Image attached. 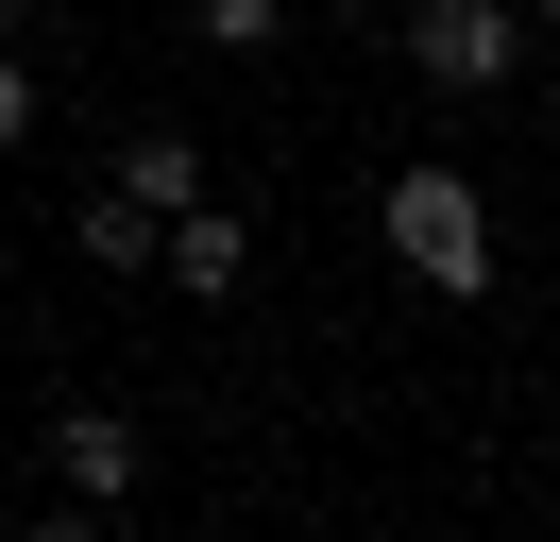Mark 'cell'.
Wrapping results in <instances>:
<instances>
[{
	"instance_id": "obj_1",
	"label": "cell",
	"mask_w": 560,
	"mask_h": 542,
	"mask_svg": "<svg viewBox=\"0 0 560 542\" xmlns=\"http://www.w3.org/2000/svg\"><path fill=\"white\" fill-rule=\"evenodd\" d=\"M374 237H390V271L442 288V305L492 288V203H476V169H458V153H408V169H390V187H374Z\"/></svg>"
},
{
	"instance_id": "obj_2",
	"label": "cell",
	"mask_w": 560,
	"mask_h": 542,
	"mask_svg": "<svg viewBox=\"0 0 560 542\" xmlns=\"http://www.w3.org/2000/svg\"><path fill=\"white\" fill-rule=\"evenodd\" d=\"M408 68H424L442 102H492V85L526 68V0H424V17H408Z\"/></svg>"
},
{
	"instance_id": "obj_3",
	"label": "cell",
	"mask_w": 560,
	"mask_h": 542,
	"mask_svg": "<svg viewBox=\"0 0 560 542\" xmlns=\"http://www.w3.org/2000/svg\"><path fill=\"white\" fill-rule=\"evenodd\" d=\"M35 440H51V474H69V526H119V508H137V474H153L119 406H51Z\"/></svg>"
},
{
	"instance_id": "obj_4",
	"label": "cell",
	"mask_w": 560,
	"mask_h": 542,
	"mask_svg": "<svg viewBox=\"0 0 560 542\" xmlns=\"http://www.w3.org/2000/svg\"><path fill=\"white\" fill-rule=\"evenodd\" d=\"M153 271H171L187 305H238V288H255V221H238V203H187V221H171V255H153Z\"/></svg>"
},
{
	"instance_id": "obj_5",
	"label": "cell",
	"mask_w": 560,
	"mask_h": 542,
	"mask_svg": "<svg viewBox=\"0 0 560 542\" xmlns=\"http://www.w3.org/2000/svg\"><path fill=\"white\" fill-rule=\"evenodd\" d=\"M69 255H85V271H153V255H171V221H153V203H137V187L103 169V187L69 203Z\"/></svg>"
},
{
	"instance_id": "obj_6",
	"label": "cell",
	"mask_w": 560,
	"mask_h": 542,
	"mask_svg": "<svg viewBox=\"0 0 560 542\" xmlns=\"http://www.w3.org/2000/svg\"><path fill=\"white\" fill-rule=\"evenodd\" d=\"M119 187H137L153 221H187V203H205V136H171V119H137V136H119Z\"/></svg>"
},
{
	"instance_id": "obj_7",
	"label": "cell",
	"mask_w": 560,
	"mask_h": 542,
	"mask_svg": "<svg viewBox=\"0 0 560 542\" xmlns=\"http://www.w3.org/2000/svg\"><path fill=\"white\" fill-rule=\"evenodd\" d=\"M187 34H205V51H272L289 0H187Z\"/></svg>"
},
{
	"instance_id": "obj_8",
	"label": "cell",
	"mask_w": 560,
	"mask_h": 542,
	"mask_svg": "<svg viewBox=\"0 0 560 542\" xmlns=\"http://www.w3.org/2000/svg\"><path fill=\"white\" fill-rule=\"evenodd\" d=\"M0 153H35V51L0 34Z\"/></svg>"
},
{
	"instance_id": "obj_9",
	"label": "cell",
	"mask_w": 560,
	"mask_h": 542,
	"mask_svg": "<svg viewBox=\"0 0 560 542\" xmlns=\"http://www.w3.org/2000/svg\"><path fill=\"white\" fill-rule=\"evenodd\" d=\"M35 17H51V0H0V34H35Z\"/></svg>"
},
{
	"instance_id": "obj_10",
	"label": "cell",
	"mask_w": 560,
	"mask_h": 542,
	"mask_svg": "<svg viewBox=\"0 0 560 542\" xmlns=\"http://www.w3.org/2000/svg\"><path fill=\"white\" fill-rule=\"evenodd\" d=\"M526 34H560V0H526Z\"/></svg>"
},
{
	"instance_id": "obj_11",
	"label": "cell",
	"mask_w": 560,
	"mask_h": 542,
	"mask_svg": "<svg viewBox=\"0 0 560 542\" xmlns=\"http://www.w3.org/2000/svg\"><path fill=\"white\" fill-rule=\"evenodd\" d=\"M544 136H560V68H544Z\"/></svg>"
}]
</instances>
